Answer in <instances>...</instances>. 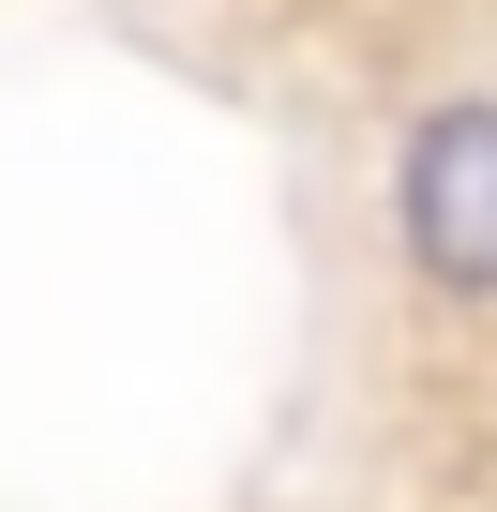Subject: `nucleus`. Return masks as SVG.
I'll return each instance as SVG.
<instances>
[{
    "instance_id": "obj_1",
    "label": "nucleus",
    "mask_w": 497,
    "mask_h": 512,
    "mask_svg": "<svg viewBox=\"0 0 497 512\" xmlns=\"http://www.w3.org/2000/svg\"><path fill=\"white\" fill-rule=\"evenodd\" d=\"M392 211H407V256H422V287H452V302H497V106H482V91L407 121Z\"/></svg>"
}]
</instances>
